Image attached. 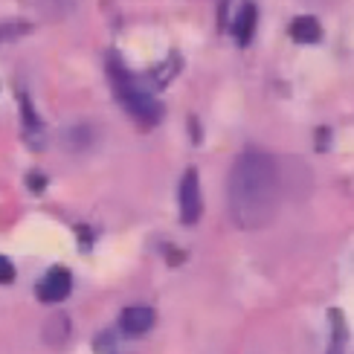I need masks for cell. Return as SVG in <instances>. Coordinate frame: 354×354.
<instances>
[{
	"label": "cell",
	"instance_id": "cell-10",
	"mask_svg": "<svg viewBox=\"0 0 354 354\" xmlns=\"http://www.w3.org/2000/svg\"><path fill=\"white\" fill-rule=\"evenodd\" d=\"M67 331H70V326H67V317H64V314H58V317H53V319H50V326H47V340H50L53 346L64 343Z\"/></svg>",
	"mask_w": 354,
	"mask_h": 354
},
{
	"label": "cell",
	"instance_id": "cell-4",
	"mask_svg": "<svg viewBox=\"0 0 354 354\" xmlns=\"http://www.w3.org/2000/svg\"><path fill=\"white\" fill-rule=\"evenodd\" d=\"M70 288H73V276H70V270H64V268H53V270L38 282L35 293H38V299H41V302H62L67 293H70Z\"/></svg>",
	"mask_w": 354,
	"mask_h": 354
},
{
	"label": "cell",
	"instance_id": "cell-11",
	"mask_svg": "<svg viewBox=\"0 0 354 354\" xmlns=\"http://www.w3.org/2000/svg\"><path fill=\"white\" fill-rule=\"evenodd\" d=\"M15 279V268H12V261L6 256H0V285H9Z\"/></svg>",
	"mask_w": 354,
	"mask_h": 354
},
{
	"label": "cell",
	"instance_id": "cell-2",
	"mask_svg": "<svg viewBox=\"0 0 354 354\" xmlns=\"http://www.w3.org/2000/svg\"><path fill=\"white\" fill-rule=\"evenodd\" d=\"M108 79H111L116 99H120V105L128 111L131 120H137L142 128H151V125H157L160 120H163L160 102L145 91V87H140V82L131 76L128 67L122 64V58L116 53L108 55Z\"/></svg>",
	"mask_w": 354,
	"mask_h": 354
},
{
	"label": "cell",
	"instance_id": "cell-8",
	"mask_svg": "<svg viewBox=\"0 0 354 354\" xmlns=\"http://www.w3.org/2000/svg\"><path fill=\"white\" fill-rule=\"evenodd\" d=\"M343 346H346V317L331 308V348L328 354H343Z\"/></svg>",
	"mask_w": 354,
	"mask_h": 354
},
{
	"label": "cell",
	"instance_id": "cell-7",
	"mask_svg": "<svg viewBox=\"0 0 354 354\" xmlns=\"http://www.w3.org/2000/svg\"><path fill=\"white\" fill-rule=\"evenodd\" d=\"M290 38L299 41V44H317L322 38V26L317 18H311V15H302V18H297L290 24Z\"/></svg>",
	"mask_w": 354,
	"mask_h": 354
},
{
	"label": "cell",
	"instance_id": "cell-1",
	"mask_svg": "<svg viewBox=\"0 0 354 354\" xmlns=\"http://www.w3.org/2000/svg\"><path fill=\"white\" fill-rule=\"evenodd\" d=\"M227 195L230 215L239 230L253 232L268 227L279 209V195H282L276 160L264 151H244L230 171Z\"/></svg>",
	"mask_w": 354,
	"mask_h": 354
},
{
	"label": "cell",
	"instance_id": "cell-9",
	"mask_svg": "<svg viewBox=\"0 0 354 354\" xmlns=\"http://www.w3.org/2000/svg\"><path fill=\"white\" fill-rule=\"evenodd\" d=\"M32 32V24L29 21H6V24H0V47L9 41H18L24 35Z\"/></svg>",
	"mask_w": 354,
	"mask_h": 354
},
{
	"label": "cell",
	"instance_id": "cell-13",
	"mask_svg": "<svg viewBox=\"0 0 354 354\" xmlns=\"http://www.w3.org/2000/svg\"><path fill=\"white\" fill-rule=\"evenodd\" d=\"M55 3H67V0H55Z\"/></svg>",
	"mask_w": 354,
	"mask_h": 354
},
{
	"label": "cell",
	"instance_id": "cell-6",
	"mask_svg": "<svg viewBox=\"0 0 354 354\" xmlns=\"http://www.w3.org/2000/svg\"><path fill=\"white\" fill-rule=\"evenodd\" d=\"M256 21H259L256 3H253V0H244L239 18H235V24H232V35H235V41H239L241 47H247V44L253 41V35H256Z\"/></svg>",
	"mask_w": 354,
	"mask_h": 354
},
{
	"label": "cell",
	"instance_id": "cell-3",
	"mask_svg": "<svg viewBox=\"0 0 354 354\" xmlns=\"http://www.w3.org/2000/svg\"><path fill=\"white\" fill-rule=\"evenodd\" d=\"M177 203H180V221L186 227H195L203 212V198H201V180L195 169H186L177 186Z\"/></svg>",
	"mask_w": 354,
	"mask_h": 354
},
{
	"label": "cell",
	"instance_id": "cell-5",
	"mask_svg": "<svg viewBox=\"0 0 354 354\" xmlns=\"http://www.w3.org/2000/svg\"><path fill=\"white\" fill-rule=\"evenodd\" d=\"M154 322H157V317H154L151 308H145V305H131V308H125L122 317H120V328H122L125 334H131V337H140V334H145V331H151Z\"/></svg>",
	"mask_w": 354,
	"mask_h": 354
},
{
	"label": "cell",
	"instance_id": "cell-12",
	"mask_svg": "<svg viewBox=\"0 0 354 354\" xmlns=\"http://www.w3.org/2000/svg\"><path fill=\"white\" fill-rule=\"evenodd\" d=\"M44 186H47V180H44L41 174H29V189H32V192H44Z\"/></svg>",
	"mask_w": 354,
	"mask_h": 354
}]
</instances>
